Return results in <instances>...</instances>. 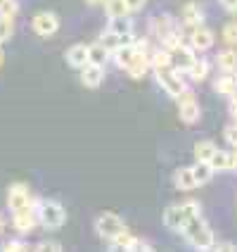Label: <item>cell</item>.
Returning <instances> with one entry per match:
<instances>
[{
    "label": "cell",
    "instance_id": "cell-1",
    "mask_svg": "<svg viewBox=\"0 0 237 252\" xmlns=\"http://www.w3.org/2000/svg\"><path fill=\"white\" fill-rule=\"evenodd\" d=\"M181 236L187 240L192 248H197V250H213V243H216V236H213L211 226L204 221L202 214H195V217L185 224Z\"/></svg>",
    "mask_w": 237,
    "mask_h": 252
},
{
    "label": "cell",
    "instance_id": "cell-2",
    "mask_svg": "<svg viewBox=\"0 0 237 252\" xmlns=\"http://www.w3.org/2000/svg\"><path fill=\"white\" fill-rule=\"evenodd\" d=\"M195 214H202L197 200H185V202H178V205H171L164 212V226H166L168 231H173V233H183L185 224Z\"/></svg>",
    "mask_w": 237,
    "mask_h": 252
},
{
    "label": "cell",
    "instance_id": "cell-3",
    "mask_svg": "<svg viewBox=\"0 0 237 252\" xmlns=\"http://www.w3.org/2000/svg\"><path fill=\"white\" fill-rule=\"evenodd\" d=\"M38 219L45 228H62L67 221V210L57 200H38Z\"/></svg>",
    "mask_w": 237,
    "mask_h": 252
},
{
    "label": "cell",
    "instance_id": "cell-4",
    "mask_svg": "<svg viewBox=\"0 0 237 252\" xmlns=\"http://www.w3.org/2000/svg\"><path fill=\"white\" fill-rule=\"evenodd\" d=\"M38 224H41V219H38V200L36 197H33V205L12 212V226L19 236H28Z\"/></svg>",
    "mask_w": 237,
    "mask_h": 252
},
{
    "label": "cell",
    "instance_id": "cell-5",
    "mask_svg": "<svg viewBox=\"0 0 237 252\" xmlns=\"http://www.w3.org/2000/svg\"><path fill=\"white\" fill-rule=\"evenodd\" d=\"M95 231H98L100 238L109 243V240H114L121 231H126V224L119 214H114V212H102L98 219H95Z\"/></svg>",
    "mask_w": 237,
    "mask_h": 252
},
{
    "label": "cell",
    "instance_id": "cell-6",
    "mask_svg": "<svg viewBox=\"0 0 237 252\" xmlns=\"http://www.w3.org/2000/svg\"><path fill=\"white\" fill-rule=\"evenodd\" d=\"M154 76H157V84L161 86V88L166 91V95H171V98H178L183 91L187 88L183 74L178 69H173V67H168V69H157Z\"/></svg>",
    "mask_w": 237,
    "mask_h": 252
},
{
    "label": "cell",
    "instance_id": "cell-7",
    "mask_svg": "<svg viewBox=\"0 0 237 252\" xmlns=\"http://www.w3.org/2000/svg\"><path fill=\"white\" fill-rule=\"evenodd\" d=\"M176 102H178V117H181L185 124H195V122H199V114H202V110H199L197 95L190 91V88H185L181 95L176 98Z\"/></svg>",
    "mask_w": 237,
    "mask_h": 252
},
{
    "label": "cell",
    "instance_id": "cell-8",
    "mask_svg": "<svg viewBox=\"0 0 237 252\" xmlns=\"http://www.w3.org/2000/svg\"><path fill=\"white\" fill-rule=\"evenodd\" d=\"M168 53H171V64H173V69H178L181 74H185L197 60V50L187 43V38H185L181 45H176L173 50H168Z\"/></svg>",
    "mask_w": 237,
    "mask_h": 252
},
{
    "label": "cell",
    "instance_id": "cell-9",
    "mask_svg": "<svg viewBox=\"0 0 237 252\" xmlns=\"http://www.w3.org/2000/svg\"><path fill=\"white\" fill-rule=\"evenodd\" d=\"M187 29V43L195 48L197 53H204V50H209L213 41H216V36H213V31L209 27H204V24H195V27H185Z\"/></svg>",
    "mask_w": 237,
    "mask_h": 252
},
{
    "label": "cell",
    "instance_id": "cell-10",
    "mask_svg": "<svg viewBox=\"0 0 237 252\" xmlns=\"http://www.w3.org/2000/svg\"><path fill=\"white\" fill-rule=\"evenodd\" d=\"M31 27H33V31H36V36L48 38V36L57 33V29H59V17H57L55 12H50V10H43V12L33 14Z\"/></svg>",
    "mask_w": 237,
    "mask_h": 252
},
{
    "label": "cell",
    "instance_id": "cell-11",
    "mask_svg": "<svg viewBox=\"0 0 237 252\" xmlns=\"http://www.w3.org/2000/svg\"><path fill=\"white\" fill-rule=\"evenodd\" d=\"M150 29H152V36L159 43H164L168 36H173V33L183 31V29L178 27V22H176L171 14H159V17H154L152 22H150Z\"/></svg>",
    "mask_w": 237,
    "mask_h": 252
},
{
    "label": "cell",
    "instance_id": "cell-12",
    "mask_svg": "<svg viewBox=\"0 0 237 252\" xmlns=\"http://www.w3.org/2000/svg\"><path fill=\"white\" fill-rule=\"evenodd\" d=\"M28 205H33V195H31L28 186L26 183H12L7 188V207H10V212H17L22 207H28Z\"/></svg>",
    "mask_w": 237,
    "mask_h": 252
},
{
    "label": "cell",
    "instance_id": "cell-13",
    "mask_svg": "<svg viewBox=\"0 0 237 252\" xmlns=\"http://www.w3.org/2000/svg\"><path fill=\"white\" fill-rule=\"evenodd\" d=\"M150 69H152L150 53H142V50H138V53H135V57H133V62H131L124 71L131 76V79H142V76H145Z\"/></svg>",
    "mask_w": 237,
    "mask_h": 252
},
{
    "label": "cell",
    "instance_id": "cell-14",
    "mask_svg": "<svg viewBox=\"0 0 237 252\" xmlns=\"http://www.w3.org/2000/svg\"><path fill=\"white\" fill-rule=\"evenodd\" d=\"M102 81H105V67H102V64L88 62L83 69H81V84H83L85 88H98Z\"/></svg>",
    "mask_w": 237,
    "mask_h": 252
},
{
    "label": "cell",
    "instance_id": "cell-15",
    "mask_svg": "<svg viewBox=\"0 0 237 252\" xmlns=\"http://www.w3.org/2000/svg\"><path fill=\"white\" fill-rule=\"evenodd\" d=\"M213 91L221 93L223 98H233L237 93V74L235 71H223V74L213 81Z\"/></svg>",
    "mask_w": 237,
    "mask_h": 252
},
{
    "label": "cell",
    "instance_id": "cell-16",
    "mask_svg": "<svg viewBox=\"0 0 237 252\" xmlns=\"http://www.w3.org/2000/svg\"><path fill=\"white\" fill-rule=\"evenodd\" d=\"M88 62H90V57H88V45L85 43H76V45H71L69 50H67V64L69 67L83 69Z\"/></svg>",
    "mask_w": 237,
    "mask_h": 252
},
{
    "label": "cell",
    "instance_id": "cell-17",
    "mask_svg": "<svg viewBox=\"0 0 237 252\" xmlns=\"http://www.w3.org/2000/svg\"><path fill=\"white\" fill-rule=\"evenodd\" d=\"M181 24L183 27H195V24H202L204 22V12L197 2H185L181 10Z\"/></svg>",
    "mask_w": 237,
    "mask_h": 252
},
{
    "label": "cell",
    "instance_id": "cell-18",
    "mask_svg": "<svg viewBox=\"0 0 237 252\" xmlns=\"http://www.w3.org/2000/svg\"><path fill=\"white\" fill-rule=\"evenodd\" d=\"M173 186L178 190H192L197 188V181H195V174H192V167H181L173 171Z\"/></svg>",
    "mask_w": 237,
    "mask_h": 252
},
{
    "label": "cell",
    "instance_id": "cell-19",
    "mask_svg": "<svg viewBox=\"0 0 237 252\" xmlns=\"http://www.w3.org/2000/svg\"><path fill=\"white\" fill-rule=\"evenodd\" d=\"M209 69H211V64L207 62V60H202V57H197L195 60V64L190 67V69L185 71V76L192 81V84H202L207 76H209Z\"/></svg>",
    "mask_w": 237,
    "mask_h": 252
},
{
    "label": "cell",
    "instance_id": "cell-20",
    "mask_svg": "<svg viewBox=\"0 0 237 252\" xmlns=\"http://www.w3.org/2000/svg\"><path fill=\"white\" fill-rule=\"evenodd\" d=\"M216 64L221 71H237V50H233V45H228L216 55Z\"/></svg>",
    "mask_w": 237,
    "mask_h": 252
},
{
    "label": "cell",
    "instance_id": "cell-21",
    "mask_svg": "<svg viewBox=\"0 0 237 252\" xmlns=\"http://www.w3.org/2000/svg\"><path fill=\"white\" fill-rule=\"evenodd\" d=\"M135 53H138V48H135V45H121L119 50H114L112 53V57H114V62H116V67H119V69H126V67L133 62Z\"/></svg>",
    "mask_w": 237,
    "mask_h": 252
},
{
    "label": "cell",
    "instance_id": "cell-22",
    "mask_svg": "<svg viewBox=\"0 0 237 252\" xmlns=\"http://www.w3.org/2000/svg\"><path fill=\"white\" fill-rule=\"evenodd\" d=\"M209 164L213 167V171H230V169H233L230 150H216V153L211 155Z\"/></svg>",
    "mask_w": 237,
    "mask_h": 252
},
{
    "label": "cell",
    "instance_id": "cell-23",
    "mask_svg": "<svg viewBox=\"0 0 237 252\" xmlns=\"http://www.w3.org/2000/svg\"><path fill=\"white\" fill-rule=\"evenodd\" d=\"M150 62H152V71L173 67V64H171V53H168L166 48H157V50H152V53H150Z\"/></svg>",
    "mask_w": 237,
    "mask_h": 252
},
{
    "label": "cell",
    "instance_id": "cell-24",
    "mask_svg": "<svg viewBox=\"0 0 237 252\" xmlns=\"http://www.w3.org/2000/svg\"><path fill=\"white\" fill-rule=\"evenodd\" d=\"M192 174H195L197 186H204V183L211 181V176H213L216 171H213V167H211L209 162H199V159H197L195 164H192Z\"/></svg>",
    "mask_w": 237,
    "mask_h": 252
},
{
    "label": "cell",
    "instance_id": "cell-25",
    "mask_svg": "<svg viewBox=\"0 0 237 252\" xmlns=\"http://www.w3.org/2000/svg\"><path fill=\"white\" fill-rule=\"evenodd\" d=\"M88 57H90L93 64H102V67H105V62L112 57V53L98 41V43H93V45H88Z\"/></svg>",
    "mask_w": 237,
    "mask_h": 252
},
{
    "label": "cell",
    "instance_id": "cell-26",
    "mask_svg": "<svg viewBox=\"0 0 237 252\" xmlns=\"http://www.w3.org/2000/svg\"><path fill=\"white\" fill-rule=\"evenodd\" d=\"M105 14H107V19L131 17V12H128V7H126L124 0H107V2H105Z\"/></svg>",
    "mask_w": 237,
    "mask_h": 252
},
{
    "label": "cell",
    "instance_id": "cell-27",
    "mask_svg": "<svg viewBox=\"0 0 237 252\" xmlns=\"http://www.w3.org/2000/svg\"><path fill=\"white\" fill-rule=\"evenodd\" d=\"M218 148H216V143L213 140H197L195 143V157L199 162H209L211 155L216 153Z\"/></svg>",
    "mask_w": 237,
    "mask_h": 252
},
{
    "label": "cell",
    "instance_id": "cell-28",
    "mask_svg": "<svg viewBox=\"0 0 237 252\" xmlns=\"http://www.w3.org/2000/svg\"><path fill=\"white\" fill-rule=\"evenodd\" d=\"M109 31L114 33H119V36H124V33H133V22L128 19V17H116V19H109Z\"/></svg>",
    "mask_w": 237,
    "mask_h": 252
},
{
    "label": "cell",
    "instance_id": "cell-29",
    "mask_svg": "<svg viewBox=\"0 0 237 252\" xmlns=\"http://www.w3.org/2000/svg\"><path fill=\"white\" fill-rule=\"evenodd\" d=\"M133 240H135V236L126 228V231H121V233H119L114 240H109V245H112V250H131Z\"/></svg>",
    "mask_w": 237,
    "mask_h": 252
},
{
    "label": "cell",
    "instance_id": "cell-30",
    "mask_svg": "<svg viewBox=\"0 0 237 252\" xmlns=\"http://www.w3.org/2000/svg\"><path fill=\"white\" fill-rule=\"evenodd\" d=\"M100 43H102V45H105V48H107L109 53H114V50H119V48H121V36L107 29V31H105V33L100 36Z\"/></svg>",
    "mask_w": 237,
    "mask_h": 252
},
{
    "label": "cell",
    "instance_id": "cell-31",
    "mask_svg": "<svg viewBox=\"0 0 237 252\" xmlns=\"http://www.w3.org/2000/svg\"><path fill=\"white\" fill-rule=\"evenodd\" d=\"M0 250H5V252H24V250H31V248H28V243L24 240V236H19V238L5 240Z\"/></svg>",
    "mask_w": 237,
    "mask_h": 252
},
{
    "label": "cell",
    "instance_id": "cell-32",
    "mask_svg": "<svg viewBox=\"0 0 237 252\" xmlns=\"http://www.w3.org/2000/svg\"><path fill=\"white\" fill-rule=\"evenodd\" d=\"M14 33V17H5L0 14V41H10V36Z\"/></svg>",
    "mask_w": 237,
    "mask_h": 252
},
{
    "label": "cell",
    "instance_id": "cell-33",
    "mask_svg": "<svg viewBox=\"0 0 237 252\" xmlns=\"http://www.w3.org/2000/svg\"><path fill=\"white\" fill-rule=\"evenodd\" d=\"M221 38L225 45H237V22H228L221 31Z\"/></svg>",
    "mask_w": 237,
    "mask_h": 252
},
{
    "label": "cell",
    "instance_id": "cell-34",
    "mask_svg": "<svg viewBox=\"0 0 237 252\" xmlns=\"http://www.w3.org/2000/svg\"><path fill=\"white\" fill-rule=\"evenodd\" d=\"M223 138L230 148H237V122L235 124H228L223 128Z\"/></svg>",
    "mask_w": 237,
    "mask_h": 252
},
{
    "label": "cell",
    "instance_id": "cell-35",
    "mask_svg": "<svg viewBox=\"0 0 237 252\" xmlns=\"http://www.w3.org/2000/svg\"><path fill=\"white\" fill-rule=\"evenodd\" d=\"M0 14H5V17H17V14H19V2H17V0H5V2L0 5Z\"/></svg>",
    "mask_w": 237,
    "mask_h": 252
},
{
    "label": "cell",
    "instance_id": "cell-36",
    "mask_svg": "<svg viewBox=\"0 0 237 252\" xmlns=\"http://www.w3.org/2000/svg\"><path fill=\"white\" fill-rule=\"evenodd\" d=\"M150 252V250H154V245L150 243V240H145V238H138L135 236V240H133V245H131V252Z\"/></svg>",
    "mask_w": 237,
    "mask_h": 252
},
{
    "label": "cell",
    "instance_id": "cell-37",
    "mask_svg": "<svg viewBox=\"0 0 237 252\" xmlns=\"http://www.w3.org/2000/svg\"><path fill=\"white\" fill-rule=\"evenodd\" d=\"M124 2H126V7H128V12H131V14L140 12V10L147 5V0H124Z\"/></svg>",
    "mask_w": 237,
    "mask_h": 252
},
{
    "label": "cell",
    "instance_id": "cell-38",
    "mask_svg": "<svg viewBox=\"0 0 237 252\" xmlns=\"http://www.w3.org/2000/svg\"><path fill=\"white\" fill-rule=\"evenodd\" d=\"M36 250L59 252V250H62V245H59V243H55V240H43V243H38V245H36Z\"/></svg>",
    "mask_w": 237,
    "mask_h": 252
},
{
    "label": "cell",
    "instance_id": "cell-39",
    "mask_svg": "<svg viewBox=\"0 0 237 252\" xmlns=\"http://www.w3.org/2000/svg\"><path fill=\"white\" fill-rule=\"evenodd\" d=\"M213 250L233 252V250H237V245H235V243H223V240H216V243H213Z\"/></svg>",
    "mask_w": 237,
    "mask_h": 252
},
{
    "label": "cell",
    "instance_id": "cell-40",
    "mask_svg": "<svg viewBox=\"0 0 237 252\" xmlns=\"http://www.w3.org/2000/svg\"><path fill=\"white\" fill-rule=\"evenodd\" d=\"M221 5L228 12H237V0H221Z\"/></svg>",
    "mask_w": 237,
    "mask_h": 252
},
{
    "label": "cell",
    "instance_id": "cell-41",
    "mask_svg": "<svg viewBox=\"0 0 237 252\" xmlns=\"http://www.w3.org/2000/svg\"><path fill=\"white\" fill-rule=\"evenodd\" d=\"M5 226H7V221H5V217H2V212H0V236L5 233Z\"/></svg>",
    "mask_w": 237,
    "mask_h": 252
},
{
    "label": "cell",
    "instance_id": "cell-42",
    "mask_svg": "<svg viewBox=\"0 0 237 252\" xmlns=\"http://www.w3.org/2000/svg\"><path fill=\"white\" fill-rule=\"evenodd\" d=\"M85 2H88V5H105L107 0H85Z\"/></svg>",
    "mask_w": 237,
    "mask_h": 252
},
{
    "label": "cell",
    "instance_id": "cell-43",
    "mask_svg": "<svg viewBox=\"0 0 237 252\" xmlns=\"http://www.w3.org/2000/svg\"><path fill=\"white\" fill-rule=\"evenodd\" d=\"M2 62H5V53H2V48H0V67H2Z\"/></svg>",
    "mask_w": 237,
    "mask_h": 252
},
{
    "label": "cell",
    "instance_id": "cell-44",
    "mask_svg": "<svg viewBox=\"0 0 237 252\" xmlns=\"http://www.w3.org/2000/svg\"><path fill=\"white\" fill-rule=\"evenodd\" d=\"M2 2H5V0H0V5H2Z\"/></svg>",
    "mask_w": 237,
    "mask_h": 252
},
{
    "label": "cell",
    "instance_id": "cell-45",
    "mask_svg": "<svg viewBox=\"0 0 237 252\" xmlns=\"http://www.w3.org/2000/svg\"><path fill=\"white\" fill-rule=\"evenodd\" d=\"M0 48H2V41H0Z\"/></svg>",
    "mask_w": 237,
    "mask_h": 252
}]
</instances>
